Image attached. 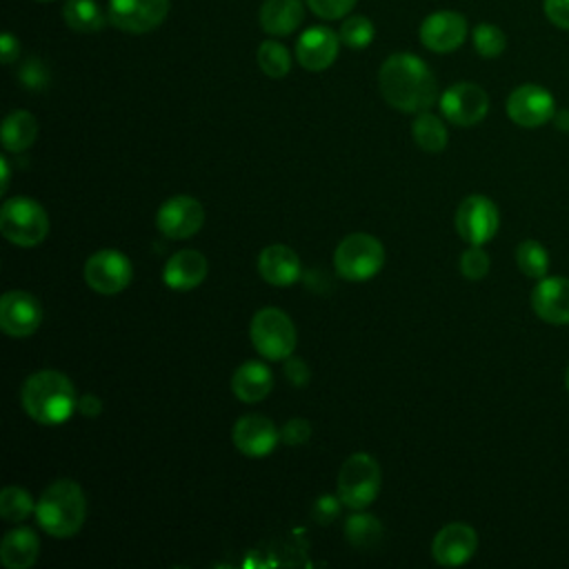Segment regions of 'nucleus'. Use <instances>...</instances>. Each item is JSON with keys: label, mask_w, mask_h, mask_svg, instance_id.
Returning <instances> with one entry per match:
<instances>
[{"label": "nucleus", "mask_w": 569, "mask_h": 569, "mask_svg": "<svg viewBox=\"0 0 569 569\" xmlns=\"http://www.w3.org/2000/svg\"><path fill=\"white\" fill-rule=\"evenodd\" d=\"M380 93L398 111L420 113L438 98V82L427 62L413 53L389 56L378 73Z\"/></svg>", "instance_id": "1"}, {"label": "nucleus", "mask_w": 569, "mask_h": 569, "mask_svg": "<svg viewBox=\"0 0 569 569\" xmlns=\"http://www.w3.org/2000/svg\"><path fill=\"white\" fill-rule=\"evenodd\" d=\"M20 400L29 418L40 425H60L78 409L73 382L56 369L31 373L22 385Z\"/></svg>", "instance_id": "2"}, {"label": "nucleus", "mask_w": 569, "mask_h": 569, "mask_svg": "<svg viewBox=\"0 0 569 569\" xmlns=\"http://www.w3.org/2000/svg\"><path fill=\"white\" fill-rule=\"evenodd\" d=\"M84 518L87 498L80 485L67 478L51 482L36 505V520L40 529L53 538L76 536L82 529Z\"/></svg>", "instance_id": "3"}, {"label": "nucleus", "mask_w": 569, "mask_h": 569, "mask_svg": "<svg viewBox=\"0 0 569 569\" xmlns=\"http://www.w3.org/2000/svg\"><path fill=\"white\" fill-rule=\"evenodd\" d=\"M385 264V247L378 238L365 231L345 236L333 251V267L340 278L349 282H365L373 278Z\"/></svg>", "instance_id": "4"}, {"label": "nucleus", "mask_w": 569, "mask_h": 569, "mask_svg": "<svg viewBox=\"0 0 569 569\" xmlns=\"http://www.w3.org/2000/svg\"><path fill=\"white\" fill-rule=\"evenodd\" d=\"M0 231L18 247H36L49 233V216L33 198L13 196L0 209Z\"/></svg>", "instance_id": "5"}, {"label": "nucleus", "mask_w": 569, "mask_h": 569, "mask_svg": "<svg viewBox=\"0 0 569 569\" xmlns=\"http://www.w3.org/2000/svg\"><path fill=\"white\" fill-rule=\"evenodd\" d=\"M249 338L253 349L267 360H287L298 345L291 318L276 307H264L251 318Z\"/></svg>", "instance_id": "6"}, {"label": "nucleus", "mask_w": 569, "mask_h": 569, "mask_svg": "<svg viewBox=\"0 0 569 569\" xmlns=\"http://www.w3.org/2000/svg\"><path fill=\"white\" fill-rule=\"evenodd\" d=\"M380 480L382 476L376 458L358 451L342 462L336 480V491L342 505L358 511L369 507L378 498Z\"/></svg>", "instance_id": "7"}, {"label": "nucleus", "mask_w": 569, "mask_h": 569, "mask_svg": "<svg viewBox=\"0 0 569 569\" xmlns=\"http://www.w3.org/2000/svg\"><path fill=\"white\" fill-rule=\"evenodd\" d=\"M82 273H84V282L89 284V289L104 293V296H113L129 287L133 267H131V260L122 251L98 249L96 253H91L87 258Z\"/></svg>", "instance_id": "8"}, {"label": "nucleus", "mask_w": 569, "mask_h": 569, "mask_svg": "<svg viewBox=\"0 0 569 569\" xmlns=\"http://www.w3.org/2000/svg\"><path fill=\"white\" fill-rule=\"evenodd\" d=\"M500 224L498 207L480 193L467 196L456 211V229L458 236L469 244H485L489 242Z\"/></svg>", "instance_id": "9"}, {"label": "nucleus", "mask_w": 569, "mask_h": 569, "mask_svg": "<svg viewBox=\"0 0 569 569\" xmlns=\"http://www.w3.org/2000/svg\"><path fill=\"white\" fill-rule=\"evenodd\" d=\"M204 222L202 204L187 193L171 196L164 200L156 213V227L164 238L184 240L200 231Z\"/></svg>", "instance_id": "10"}, {"label": "nucleus", "mask_w": 569, "mask_h": 569, "mask_svg": "<svg viewBox=\"0 0 569 569\" xmlns=\"http://www.w3.org/2000/svg\"><path fill=\"white\" fill-rule=\"evenodd\" d=\"M440 111L456 127H473L487 116L489 96L473 82H456L440 96Z\"/></svg>", "instance_id": "11"}, {"label": "nucleus", "mask_w": 569, "mask_h": 569, "mask_svg": "<svg viewBox=\"0 0 569 569\" xmlns=\"http://www.w3.org/2000/svg\"><path fill=\"white\" fill-rule=\"evenodd\" d=\"M169 0H109V22L127 33H147L162 24Z\"/></svg>", "instance_id": "12"}, {"label": "nucleus", "mask_w": 569, "mask_h": 569, "mask_svg": "<svg viewBox=\"0 0 569 569\" xmlns=\"http://www.w3.org/2000/svg\"><path fill=\"white\" fill-rule=\"evenodd\" d=\"M556 113L553 96L538 84H520L507 98V116L518 127H540Z\"/></svg>", "instance_id": "13"}, {"label": "nucleus", "mask_w": 569, "mask_h": 569, "mask_svg": "<svg viewBox=\"0 0 569 569\" xmlns=\"http://www.w3.org/2000/svg\"><path fill=\"white\" fill-rule=\"evenodd\" d=\"M42 322V307L36 296L13 289L0 298V329L11 338L36 333Z\"/></svg>", "instance_id": "14"}, {"label": "nucleus", "mask_w": 569, "mask_h": 569, "mask_svg": "<svg viewBox=\"0 0 569 569\" xmlns=\"http://www.w3.org/2000/svg\"><path fill=\"white\" fill-rule=\"evenodd\" d=\"M478 549V533L465 522L445 525L431 542V556L440 567H460Z\"/></svg>", "instance_id": "15"}, {"label": "nucleus", "mask_w": 569, "mask_h": 569, "mask_svg": "<svg viewBox=\"0 0 569 569\" xmlns=\"http://www.w3.org/2000/svg\"><path fill=\"white\" fill-rule=\"evenodd\" d=\"M231 438L240 453L249 458H262L276 449L280 442V431L267 416L247 413L236 420Z\"/></svg>", "instance_id": "16"}, {"label": "nucleus", "mask_w": 569, "mask_h": 569, "mask_svg": "<svg viewBox=\"0 0 569 569\" xmlns=\"http://www.w3.org/2000/svg\"><path fill=\"white\" fill-rule=\"evenodd\" d=\"M467 38V20L458 11H436L420 24V42L433 53L456 51Z\"/></svg>", "instance_id": "17"}, {"label": "nucleus", "mask_w": 569, "mask_h": 569, "mask_svg": "<svg viewBox=\"0 0 569 569\" xmlns=\"http://www.w3.org/2000/svg\"><path fill=\"white\" fill-rule=\"evenodd\" d=\"M340 36L329 27H309L296 42V58L307 71H325L338 58Z\"/></svg>", "instance_id": "18"}, {"label": "nucleus", "mask_w": 569, "mask_h": 569, "mask_svg": "<svg viewBox=\"0 0 569 569\" xmlns=\"http://www.w3.org/2000/svg\"><path fill=\"white\" fill-rule=\"evenodd\" d=\"M531 307L549 325H569V278H540L531 293Z\"/></svg>", "instance_id": "19"}, {"label": "nucleus", "mask_w": 569, "mask_h": 569, "mask_svg": "<svg viewBox=\"0 0 569 569\" xmlns=\"http://www.w3.org/2000/svg\"><path fill=\"white\" fill-rule=\"evenodd\" d=\"M258 271L273 287H291L300 280L302 264L298 253L287 244H269L258 256Z\"/></svg>", "instance_id": "20"}, {"label": "nucleus", "mask_w": 569, "mask_h": 569, "mask_svg": "<svg viewBox=\"0 0 569 569\" xmlns=\"http://www.w3.org/2000/svg\"><path fill=\"white\" fill-rule=\"evenodd\" d=\"M207 271H209V264L200 251L180 249L167 260L162 280L173 291H189L202 284V280L207 278Z\"/></svg>", "instance_id": "21"}, {"label": "nucleus", "mask_w": 569, "mask_h": 569, "mask_svg": "<svg viewBox=\"0 0 569 569\" xmlns=\"http://www.w3.org/2000/svg\"><path fill=\"white\" fill-rule=\"evenodd\" d=\"M273 387V376L269 367L260 360L242 362L231 376V391L242 402H260L269 396Z\"/></svg>", "instance_id": "22"}, {"label": "nucleus", "mask_w": 569, "mask_h": 569, "mask_svg": "<svg viewBox=\"0 0 569 569\" xmlns=\"http://www.w3.org/2000/svg\"><path fill=\"white\" fill-rule=\"evenodd\" d=\"M40 540L33 529L16 527L0 542V560L7 569H29L38 560Z\"/></svg>", "instance_id": "23"}, {"label": "nucleus", "mask_w": 569, "mask_h": 569, "mask_svg": "<svg viewBox=\"0 0 569 569\" xmlns=\"http://www.w3.org/2000/svg\"><path fill=\"white\" fill-rule=\"evenodd\" d=\"M302 18V0H264L260 7V27L271 36L293 33Z\"/></svg>", "instance_id": "24"}, {"label": "nucleus", "mask_w": 569, "mask_h": 569, "mask_svg": "<svg viewBox=\"0 0 569 569\" xmlns=\"http://www.w3.org/2000/svg\"><path fill=\"white\" fill-rule=\"evenodd\" d=\"M0 136H2L4 151H11V153L27 151L38 138V120L33 113L24 109H16L4 118Z\"/></svg>", "instance_id": "25"}, {"label": "nucleus", "mask_w": 569, "mask_h": 569, "mask_svg": "<svg viewBox=\"0 0 569 569\" xmlns=\"http://www.w3.org/2000/svg\"><path fill=\"white\" fill-rule=\"evenodd\" d=\"M382 522L371 516V513H365V511H358L353 509V513L345 520V538L351 547L356 549H373L380 540H382Z\"/></svg>", "instance_id": "26"}, {"label": "nucleus", "mask_w": 569, "mask_h": 569, "mask_svg": "<svg viewBox=\"0 0 569 569\" xmlns=\"http://www.w3.org/2000/svg\"><path fill=\"white\" fill-rule=\"evenodd\" d=\"M62 16L67 27L78 33H96L109 20L96 0H67Z\"/></svg>", "instance_id": "27"}, {"label": "nucleus", "mask_w": 569, "mask_h": 569, "mask_svg": "<svg viewBox=\"0 0 569 569\" xmlns=\"http://www.w3.org/2000/svg\"><path fill=\"white\" fill-rule=\"evenodd\" d=\"M411 136L416 140V144L422 149V151H429V153H438L447 147V127L445 122L429 113V111H420L411 124Z\"/></svg>", "instance_id": "28"}, {"label": "nucleus", "mask_w": 569, "mask_h": 569, "mask_svg": "<svg viewBox=\"0 0 569 569\" xmlns=\"http://www.w3.org/2000/svg\"><path fill=\"white\" fill-rule=\"evenodd\" d=\"M36 511V502L31 493L18 485H9L0 493V516L9 522L27 520Z\"/></svg>", "instance_id": "29"}, {"label": "nucleus", "mask_w": 569, "mask_h": 569, "mask_svg": "<svg viewBox=\"0 0 569 569\" xmlns=\"http://www.w3.org/2000/svg\"><path fill=\"white\" fill-rule=\"evenodd\" d=\"M258 64L269 78H284L291 69V56L278 40H264L258 47Z\"/></svg>", "instance_id": "30"}, {"label": "nucleus", "mask_w": 569, "mask_h": 569, "mask_svg": "<svg viewBox=\"0 0 569 569\" xmlns=\"http://www.w3.org/2000/svg\"><path fill=\"white\" fill-rule=\"evenodd\" d=\"M516 262H518V269L529 276V278H545L547 269H549V256H547V249L536 242V240H525L518 244L516 249Z\"/></svg>", "instance_id": "31"}, {"label": "nucleus", "mask_w": 569, "mask_h": 569, "mask_svg": "<svg viewBox=\"0 0 569 569\" xmlns=\"http://www.w3.org/2000/svg\"><path fill=\"white\" fill-rule=\"evenodd\" d=\"M471 38H473V49L482 58H498L507 47V36L502 33L500 27H496L491 22L476 24Z\"/></svg>", "instance_id": "32"}, {"label": "nucleus", "mask_w": 569, "mask_h": 569, "mask_svg": "<svg viewBox=\"0 0 569 569\" xmlns=\"http://www.w3.org/2000/svg\"><path fill=\"white\" fill-rule=\"evenodd\" d=\"M338 36H340V42L347 44L349 49H365L373 40L376 29L367 16H349L340 24Z\"/></svg>", "instance_id": "33"}, {"label": "nucleus", "mask_w": 569, "mask_h": 569, "mask_svg": "<svg viewBox=\"0 0 569 569\" xmlns=\"http://www.w3.org/2000/svg\"><path fill=\"white\" fill-rule=\"evenodd\" d=\"M491 260L482 244H469V249L460 256V273L469 280H480L489 273Z\"/></svg>", "instance_id": "34"}, {"label": "nucleus", "mask_w": 569, "mask_h": 569, "mask_svg": "<svg viewBox=\"0 0 569 569\" xmlns=\"http://www.w3.org/2000/svg\"><path fill=\"white\" fill-rule=\"evenodd\" d=\"M305 2L316 16L325 20H338L347 16L356 4V0H305Z\"/></svg>", "instance_id": "35"}, {"label": "nucleus", "mask_w": 569, "mask_h": 569, "mask_svg": "<svg viewBox=\"0 0 569 569\" xmlns=\"http://www.w3.org/2000/svg\"><path fill=\"white\" fill-rule=\"evenodd\" d=\"M311 438V425L305 418H291L280 429V440L289 447H300Z\"/></svg>", "instance_id": "36"}, {"label": "nucleus", "mask_w": 569, "mask_h": 569, "mask_svg": "<svg viewBox=\"0 0 569 569\" xmlns=\"http://www.w3.org/2000/svg\"><path fill=\"white\" fill-rule=\"evenodd\" d=\"M340 498L331 496V493H322L316 498L313 507H311V518L318 525H329L336 520V516L340 513Z\"/></svg>", "instance_id": "37"}, {"label": "nucleus", "mask_w": 569, "mask_h": 569, "mask_svg": "<svg viewBox=\"0 0 569 569\" xmlns=\"http://www.w3.org/2000/svg\"><path fill=\"white\" fill-rule=\"evenodd\" d=\"M284 376H287V380H289L293 387H305V385L309 382V378H311V371H309V367H307L305 360H300V358H296V356H289V358L284 360Z\"/></svg>", "instance_id": "38"}, {"label": "nucleus", "mask_w": 569, "mask_h": 569, "mask_svg": "<svg viewBox=\"0 0 569 569\" xmlns=\"http://www.w3.org/2000/svg\"><path fill=\"white\" fill-rule=\"evenodd\" d=\"M542 9L551 24L569 31V0H545Z\"/></svg>", "instance_id": "39"}, {"label": "nucleus", "mask_w": 569, "mask_h": 569, "mask_svg": "<svg viewBox=\"0 0 569 569\" xmlns=\"http://www.w3.org/2000/svg\"><path fill=\"white\" fill-rule=\"evenodd\" d=\"M20 78H22V82H24L27 87L40 89V87H44V82H47V69L42 67L40 60H33V58H31V60L22 67Z\"/></svg>", "instance_id": "40"}, {"label": "nucleus", "mask_w": 569, "mask_h": 569, "mask_svg": "<svg viewBox=\"0 0 569 569\" xmlns=\"http://www.w3.org/2000/svg\"><path fill=\"white\" fill-rule=\"evenodd\" d=\"M20 53V42L11 33H2L0 38V58L4 64H11Z\"/></svg>", "instance_id": "41"}, {"label": "nucleus", "mask_w": 569, "mask_h": 569, "mask_svg": "<svg viewBox=\"0 0 569 569\" xmlns=\"http://www.w3.org/2000/svg\"><path fill=\"white\" fill-rule=\"evenodd\" d=\"M78 411L84 418H96L102 411V400L96 393H84V396L78 398Z\"/></svg>", "instance_id": "42"}, {"label": "nucleus", "mask_w": 569, "mask_h": 569, "mask_svg": "<svg viewBox=\"0 0 569 569\" xmlns=\"http://www.w3.org/2000/svg\"><path fill=\"white\" fill-rule=\"evenodd\" d=\"M0 169H2V178H0V191L4 193L9 189V180H11V171H9V160L2 156L0 158Z\"/></svg>", "instance_id": "43"}, {"label": "nucleus", "mask_w": 569, "mask_h": 569, "mask_svg": "<svg viewBox=\"0 0 569 569\" xmlns=\"http://www.w3.org/2000/svg\"><path fill=\"white\" fill-rule=\"evenodd\" d=\"M553 122L558 129L569 131V109H560L558 113H553Z\"/></svg>", "instance_id": "44"}, {"label": "nucleus", "mask_w": 569, "mask_h": 569, "mask_svg": "<svg viewBox=\"0 0 569 569\" xmlns=\"http://www.w3.org/2000/svg\"><path fill=\"white\" fill-rule=\"evenodd\" d=\"M565 382H567V389H569V367H567V373H565Z\"/></svg>", "instance_id": "45"}, {"label": "nucleus", "mask_w": 569, "mask_h": 569, "mask_svg": "<svg viewBox=\"0 0 569 569\" xmlns=\"http://www.w3.org/2000/svg\"><path fill=\"white\" fill-rule=\"evenodd\" d=\"M38 2H49V0H38Z\"/></svg>", "instance_id": "46"}]
</instances>
